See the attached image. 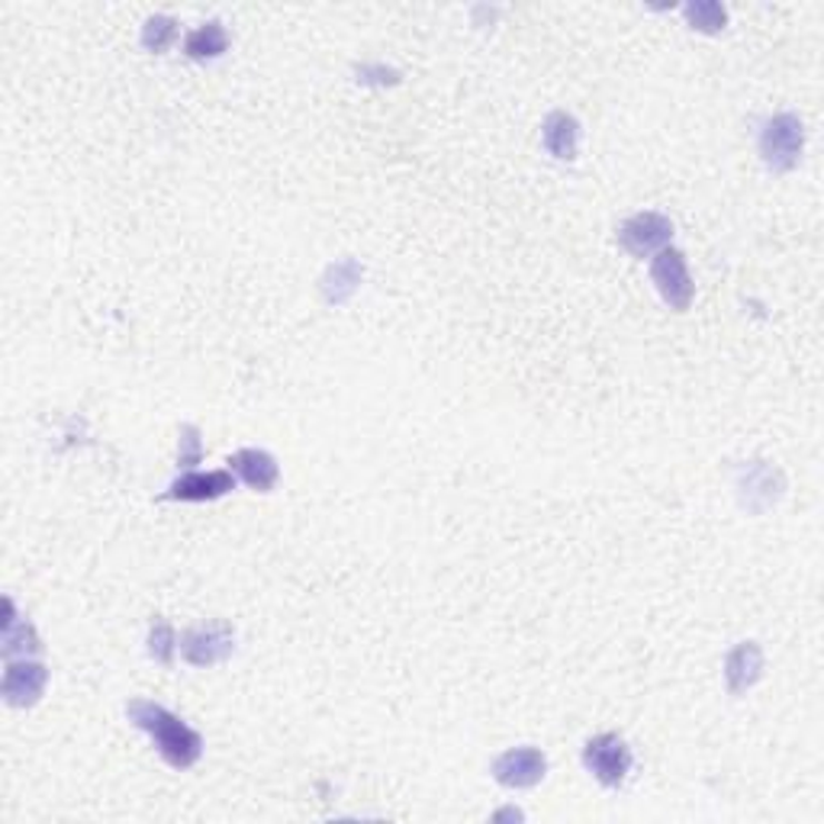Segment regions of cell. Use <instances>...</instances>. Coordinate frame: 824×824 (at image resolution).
<instances>
[{"instance_id": "1", "label": "cell", "mask_w": 824, "mask_h": 824, "mask_svg": "<svg viewBox=\"0 0 824 824\" xmlns=\"http://www.w3.org/2000/svg\"><path fill=\"white\" fill-rule=\"evenodd\" d=\"M126 715L136 728H142L146 734H152L158 754L175 766V770H187L200 761L203 754V737L193 732L190 725H183L178 715H171L165 705L146 703V699H136V703L126 705Z\"/></svg>"}, {"instance_id": "2", "label": "cell", "mask_w": 824, "mask_h": 824, "mask_svg": "<svg viewBox=\"0 0 824 824\" xmlns=\"http://www.w3.org/2000/svg\"><path fill=\"white\" fill-rule=\"evenodd\" d=\"M805 149V129L795 113H776L764 122L761 129V155L764 165L776 175L793 171Z\"/></svg>"}, {"instance_id": "3", "label": "cell", "mask_w": 824, "mask_h": 824, "mask_svg": "<svg viewBox=\"0 0 824 824\" xmlns=\"http://www.w3.org/2000/svg\"><path fill=\"white\" fill-rule=\"evenodd\" d=\"M583 764L606 790H615L625 783L632 770V751L618 734H596L583 747Z\"/></svg>"}, {"instance_id": "4", "label": "cell", "mask_w": 824, "mask_h": 824, "mask_svg": "<svg viewBox=\"0 0 824 824\" xmlns=\"http://www.w3.org/2000/svg\"><path fill=\"white\" fill-rule=\"evenodd\" d=\"M651 277L657 284V294L664 297V304L683 312L693 304V294H696V284L689 277L686 268V255L676 251V248H661L654 258H651Z\"/></svg>"}, {"instance_id": "5", "label": "cell", "mask_w": 824, "mask_h": 824, "mask_svg": "<svg viewBox=\"0 0 824 824\" xmlns=\"http://www.w3.org/2000/svg\"><path fill=\"white\" fill-rule=\"evenodd\" d=\"M548 757L538 747H513L493 761V780L506 790H532L545 780Z\"/></svg>"}, {"instance_id": "6", "label": "cell", "mask_w": 824, "mask_h": 824, "mask_svg": "<svg viewBox=\"0 0 824 824\" xmlns=\"http://www.w3.org/2000/svg\"><path fill=\"white\" fill-rule=\"evenodd\" d=\"M236 651V632L226 622H216L207 628H190L181 638V654L190 667H214L232 657Z\"/></svg>"}, {"instance_id": "7", "label": "cell", "mask_w": 824, "mask_h": 824, "mask_svg": "<svg viewBox=\"0 0 824 824\" xmlns=\"http://www.w3.org/2000/svg\"><path fill=\"white\" fill-rule=\"evenodd\" d=\"M671 239L673 222L664 214H635L632 219H625L622 229H618V245L635 258L657 255L661 248H667Z\"/></svg>"}, {"instance_id": "8", "label": "cell", "mask_w": 824, "mask_h": 824, "mask_svg": "<svg viewBox=\"0 0 824 824\" xmlns=\"http://www.w3.org/2000/svg\"><path fill=\"white\" fill-rule=\"evenodd\" d=\"M46 683H49V671L36 661H7V671H3V683H0V693H3V703L13 705V708H30L42 699L46 693Z\"/></svg>"}, {"instance_id": "9", "label": "cell", "mask_w": 824, "mask_h": 824, "mask_svg": "<svg viewBox=\"0 0 824 824\" xmlns=\"http://www.w3.org/2000/svg\"><path fill=\"white\" fill-rule=\"evenodd\" d=\"M229 489H236L232 470H210V474H183L165 496L181 499V503H210V499L226 496Z\"/></svg>"}, {"instance_id": "10", "label": "cell", "mask_w": 824, "mask_h": 824, "mask_svg": "<svg viewBox=\"0 0 824 824\" xmlns=\"http://www.w3.org/2000/svg\"><path fill=\"white\" fill-rule=\"evenodd\" d=\"M764 673V651L757 642H741L728 654L725 661V679H728V693L732 696H741L747 693Z\"/></svg>"}, {"instance_id": "11", "label": "cell", "mask_w": 824, "mask_h": 824, "mask_svg": "<svg viewBox=\"0 0 824 824\" xmlns=\"http://www.w3.org/2000/svg\"><path fill=\"white\" fill-rule=\"evenodd\" d=\"M229 467L242 477L245 484L258 493H268L275 489L277 477H280V467L268 451H258V448H242L239 455H232Z\"/></svg>"}, {"instance_id": "12", "label": "cell", "mask_w": 824, "mask_h": 824, "mask_svg": "<svg viewBox=\"0 0 824 824\" xmlns=\"http://www.w3.org/2000/svg\"><path fill=\"white\" fill-rule=\"evenodd\" d=\"M542 139H545V149L560 161H574L577 158V146H580V122L577 117L557 110L550 113L545 126H542Z\"/></svg>"}, {"instance_id": "13", "label": "cell", "mask_w": 824, "mask_h": 824, "mask_svg": "<svg viewBox=\"0 0 824 824\" xmlns=\"http://www.w3.org/2000/svg\"><path fill=\"white\" fill-rule=\"evenodd\" d=\"M3 609H7V618H3V657L7 661H13L17 654H39L42 651V644H39V635H36V628H32L27 618H17V612H13V603L7 599L3 603Z\"/></svg>"}, {"instance_id": "14", "label": "cell", "mask_w": 824, "mask_h": 824, "mask_svg": "<svg viewBox=\"0 0 824 824\" xmlns=\"http://www.w3.org/2000/svg\"><path fill=\"white\" fill-rule=\"evenodd\" d=\"M361 265L358 261H351V258H345V261H336L326 275H322V297L329 300V304L341 306L345 300H351V294L358 290V284H361Z\"/></svg>"}, {"instance_id": "15", "label": "cell", "mask_w": 824, "mask_h": 824, "mask_svg": "<svg viewBox=\"0 0 824 824\" xmlns=\"http://www.w3.org/2000/svg\"><path fill=\"white\" fill-rule=\"evenodd\" d=\"M226 49H229V36L222 30V23H216V20L197 27V30L187 36V42H183V52L197 61L219 59Z\"/></svg>"}, {"instance_id": "16", "label": "cell", "mask_w": 824, "mask_h": 824, "mask_svg": "<svg viewBox=\"0 0 824 824\" xmlns=\"http://www.w3.org/2000/svg\"><path fill=\"white\" fill-rule=\"evenodd\" d=\"M683 13H686L689 27L699 32H722L728 27V10L715 0H693L683 7Z\"/></svg>"}, {"instance_id": "17", "label": "cell", "mask_w": 824, "mask_h": 824, "mask_svg": "<svg viewBox=\"0 0 824 824\" xmlns=\"http://www.w3.org/2000/svg\"><path fill=\"white\" fill-rule=\"evenodd\" d=\"M175 36H178V20L175 17H165V13H155V17L146 20V27H142V46L149 52H165L175 42Z\"/></svg>"}, {"instance_id": "18", "label": "cell", "mask_w": 824, "mask_h": 824, "mask_svg": "<svg viewBox=\"0 0 824 824\" xmlns=\"http://www.w3.org/2000/svg\"><path fill=\"white\" fill-rule=\"evenodd\" d=\"M175 651H178V638H175V628L168 622H155L152 632H149V654L152 661H158L161 667H171L175 661Z\"/></svg>"}, {"instance_id": "19", "label": "cell", "mask_w": 824, "mask_h": 824, "mask_svg": "<svg viewBox=\"0 0 824 824\" xmlns=\"http://www.w3.org/2000/svg\"><path fill=\"white\" fill-rule=\"evenodd\" d=\"M203 458V445H200V431L197 426L181 428V448H178V464L181 467H193Z\"/></svg>"}, {"instance_id": "20", "label": "cell", "mask_w": 824, "mask_h": 824, "mask_svg": "<svg viewBox=\"0 0 824 824\" xmlns=\"http://www.w3.org/2000/svg\"><path fill=\"white\" fill-rule=\"evenodd\" d=\"M358 81L361 85H380V88H387V85H397L399 75L394 68H384V64H361L358 68Z\"/></svg>"}, {"instance_id": "21", "label": "cell", "mask_w": 824, "mask_h": 824, "mask_svg": "<svg viewBox=\"0 0 824 824\" xmlns=\"http://www.w3.org/2000/svg\"><path fill=\"white\" fill-rule=\"evenodd\" d=\"M506 818H516V822H519L522 812H516V808H503V812H496V822H506Z\"/></svg>"}]
</instances>
